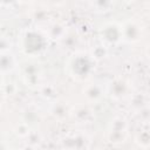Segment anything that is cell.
<instances>
[{
  "label": "cell",
  "instance_id": "cell-1",
  "mask_svg": "<svg viewBox=\"0 0 150 150\" xmlns=\"http://www.w3.org/2000/svg\"><path fill=\"white\" fill-rule=\"evenodd\" d=\"M96 62L97 61L90 53L79 50L68 56L64 67L67 74L71 79L79 82H84L90 79L93 73L95 71Z\"/></svg>",
  "mask_w": 150,
  "mask_h": 150
},
{
  "label": "cell",
  "instance_id": "cell-2",
  "mask_svg": "<svg viewBox=\"0 0 150 150\" xmlns=\"http://www.w3.org/2000/svg\"><path fill=\"white\" fill-rule=\"evenodd\" d=\"M48 39L47 34L42 33L38 28L25 29L18 40V46L20 52L28 59L39 57L47 48Z\"/></svg>",
  "mask_w": 150,
  "mask_h": 150
},
{
  "label": "cell",
  "instance_id": "cell-3",
  "mask_svg": "<svg viewBox=\"0 0 150 150\" xmlns=\"http://www.w3.org/2000/svg\"><path fill=\"white\" fill-rule=\"evenodd\" d=\"M20 76L23 84L30 89H38L42 84L43 69L35 59H29L20 67Z\"/></svg>",
  "mask_w": 150,
  "mask_h": 150
},
{
  "label": "cell",
  "instance_id": "cell-4",
  "mask_svg": "<svg viewBox=\"0 0 150 150\" xmlns=\"http://www.w3.org/2000/svg\"><path fill=\"white\" fill-rule=\"evenodd\" d=\"M98 39L100 42L108 48L118 46L123 42L122 38V26L121 22L117 21H108L104 22L98 28Z\"/></svg>",
  "mask_w": 150,
  "mask_h": 150
},
{
  "label": "cell",
  "instance_id": "cell-5",
  "mask_svg": "<svg viewBox=\"0 0 150 150\" xmlns=\"http://www.w3.org/2000/svg\"><path fill=\"white\" fill-rule=\"evenodd\" d=\"M129 124L125 117L115 116L108 124L107 128V137L108 141L112 144H121L125 141L128 135Z\"/></svg>",
  "mask_w": 150,
  "mask_h": 150
},
{
  "label": "cell",
  "instance_id": "cell-6",
  "mask_svg": "<svg viewBox=\"0 0 150 150\" xmlns=\"http://www.w3.org/2000/svg\"><path fill=\"white\" fill-rule=\"evenodd\" d=\"M105 94L114 101H121L131 96V84L123 77H115L105 86Z\"/></svg>",
  "mask_w": 150,
  "mask_h": 150
},
{
  "label": "cell",
  "instance_id": "cell-7",
  "mask_svg": "<svg viewBox=\"0 0 150 150\" xmlns=\"http://www.w3.org/2000/svg\"><path fill=\"white\" fill-rule=\"evenodd\" d=\"M122 26V38L123 42L128 45L137 43L143 35V28L138 21L135 19H127L121 22Z\"/></svg>",
  "mask_w": 150,
  "mask_h": 150
},
{
  "label": "cell",
  "instance_id": "cell-8",
  "mask_svg": "<svg viewBox=\"0 0 150 150\" xmlns=\"http://www.w3.org/2000/svg\"><path fill=\"white\" fill-rule=\"evenodd\" d=\"M105 94V87L101 86L100 83H89L83 88V96L89 103H97L100 102Z\"/></svg>",
  "mask_w": 150,
  "mask_h": 150
},
{
  "label": "cell",
  "instance_id": "cell-9",
  "mask_svg": "<svg viewBox=\"0 0 150 150\" xmlns=\"http://www.w3.org/2000/svg\"><path fill=\"white\" fill-rule=\"evenodd\" d=\"M0 63H1L0 67H1V74H2V77H5L7 74H11V73H13L16 68H19L18 59H16V56L12 53V50L1 52Z\"/></svg>",
  "mask_w": 150,
  "mask_h": 150
},
{
  "label": "cell",
  "instance_id": "cell-10",
  "mask_svg": "<svg viewBox=\"0 0 150 150\" xmlns=\"http://www.w3.org/2000/svg\"><path fill=\"white\" fill-rule=\"evenodd\" d=\"M63 146L66 148H75V149H81V148H88L90 139L86 134L82 132H76L70 136H67L64 138Z\"/></svg>",
  "mask_w": 150,
  "mask_h": 150
},
{
  "label": "cell",
  "instance_id": "cell-11",
  "mask_svg": "<svg viewBox=\"0 0 150 150\" xmlns=\"http://www.w3.org/2000/svg\"><path fill=\"white\" fill-rule=\"evenodd\" d=\"M49 112L50 115L56 118V120H63L66 118L68 115H70L71 110L68 108V105L64 103V102H54L52 105H50V109H49Z\"/></svg>",
  "mask_w": 150,
  "mask_h": 150
},
{
  "label": "cell",
  "instance_id": "cell-12",
  "mask_svg": "<svg viewBox=\"0 0 150 150\" xmlns=\"http://www.w3.org/2000/svg\"><path fill=\"white\" fill-rule=\"evenodd\" d=\"M70 115L76 118V121L79 123H84V122H88L91 117V110L87 107V105H79L76 107V109L71 110Z\"/></svg>",
  "mask_w": 150,
  "mask_h": 150
},
{
  "label": "cell",
  "instance_id": "cell-13",
  "mask_svg": "<svg viewBox=\"0 0 150 150\" xmlns=\"http://www.w3.org/2000/svg\"><path fill=\"white\" fill-rule=\"evenodd\" d=\"M115 0H91V6L97 13H108L114 8Z\"/></svg>",
  "mask_w": 150,
  "mask_h": 150
},
{
  "label": "cell",
  "instance_id": "cell-14",
  "mask_svg": "<svg viewBox=\"0 0 150 150\" xmlns=\"http://www.w3.org/2000/svg\"><path fill=\"white\" fill-rule=\"evenodd\" d=\"M48 36L53 40H61L66 36V27L60 22H54L48 28Z\"/></svg>",
  "mask_w": 150,
  "mask_h": 150
},
{
  "label": "cell",
  "instance_id": "cell-15",
  "mask_svg": "<svg viewBox=\"0 0 150 150\" xmlns=\"http://www.w3.org/2000/svg\"><path fill=\"white\" fill-rule=\"evenodd\" d=\"M135 142L141 148H150V131L142 130L136 135Z\"/></svg>",
  "mask_w": 150,
  "mask_h": 150
},
{
  "label": "cell",
  "instance_id": "cell-16",
  "mask_svg": "<svg viewBox=\"0 0 150 150\" xmlns=\"http://www.w3.org/2000/svg\"><path fill=\"white\" fill-rule=\"evenodd\" d=\"M108 49H109V48H108L107 46H104V45H102V43L100 42L98 46L94 47V49L90 52V54L93 55V57H94L96 61H100V60H103V59L107 57V55H108Z\"/></svg>",
  "mask_w": 150,
  "mask_h": 150
},
{
  "label": "cell",
  "instance_id": "cell-17",
  "mask_svg": "<svg viewBox=\"0 0 150 150\" xmlns=\"http://www.w3.org/2000/svg\"><path fill=\"white\" fill-rule=\"evenodd\" d=\"M14 131L20 137H27L30 134V128H29V124L23 121V122H20L19 124H16Z\"/></svg>",
  "mask_w": 150,
  "mask_h": 150
},
{
  "label": "cell",
  "instance_id": "cell-18",
  "mask_svg": "<svg viewBox=\"0 0 150 150\" xmlns=\"http://www.w3.org/2000/svg\"><path fill=\"white\" fill-rule=\"evenodd\" d=\"M145 55L148 56V59L150 60V42L148 43V46L145 47Z\"/></svg>",
  "mask_w": 150,
  "mask_h": 150
},
{
  "label": "cell",
  "instance_id": "cell-19",
  "mask_svg": "<svg viewBox=\"0 0 150 150\" xmlns=\"http://www.w3.org/2000/svg\"><path fill=\"white\" fill-rule=\"evenodd\" d=\"M16 0H2V4H11V2H14Z\"/></svg>",
  "mask_w": 150,
  "mask_h": 150
},
{
  "label": "cell",
  "instance_id": "cell-20",
  "mask_svg": "<svg viewBox=\"0 0 150 150\" xmlns=\"http://www.w3.org/2000/svg\"><path fill=\"white\" fill-rule=\"evenodd\" d=\"M121 1H123L124 4H132V2L136 1V0H121Z\"/></svg>",
  "mask_w": 150,
  "mask_h": 150
},
{
  "label": "cell",
  "instance_id": "cell-21",
  "mask_svg": "<svg viewBox=\"0 0 150 150\" xmlns=\"http://www.w3.org/2000/svg\"><path fill=\"white\" fill-rule=\"evenodd\" d=\"M148 15L150 16V5H149V8H148Z\"/></svg>",
  "mask_w": 150,
  "mask_h": 150
}]
</instances>
